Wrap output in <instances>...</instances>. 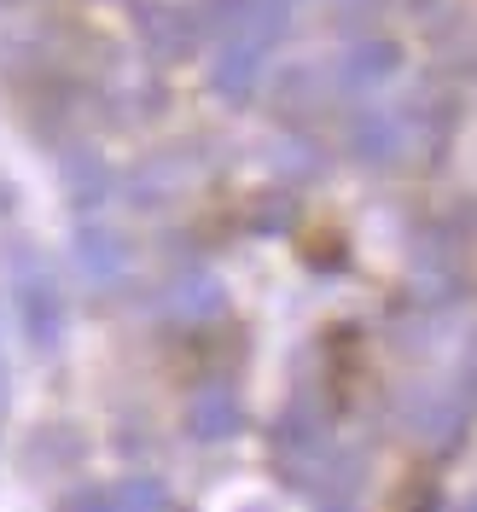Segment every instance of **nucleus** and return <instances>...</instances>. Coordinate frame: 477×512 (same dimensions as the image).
<instances>
[{"label":"nucleus","mask_w":477,"mask_h":512,"mask_svg":"<svg viewBox=\"0 0 477 512\" xmlns=\"http://www.w3.org/2000/svg\"><path fill=\"white\" fill-rule=\"evenodd\" d=\"M117 512H169V489L158 478H123L111 489Z\"/></svg>","instance_id":"obj_4"},{"label":"nucleus","mask_w":477,"mask_h":512,"mask_svg":"<svg viewBox=\"0 0 477 512\" xmlns=\"http://www.w3.org/2000/svg\"><path fill=\"white\" fill-rule=\"evenodd\" d=\"M134 24H140L146 47H152L158 59H187L192 53V18L181 6H140Z\"/></svg>","instance_id":"obj_2"},{"label":"nucleus","mask_w":477,"mask_h":512,"mask_svg":"<svg viewBox=\"0 0 477 512\" xmlns=\"http://www.w3.org/2000/svg\"><path fill=\"white\" fill-rule=\"evenodd\" d=\"M18 320H24V332H30L35 350H53V344H59L64 297L47 274H24V280H18Z\"/></svg>","instance_id":"obj_1"},{"label":"nucleus","mask_w":477,"mask_h":512,"mask_svg":"<svg viewBox=\"0 0 477 512\" xmlns=\"http://www.w3.org/2000/svg\"><path fill=\"white\" fill-rule=\"evenodd\" d=\"M187 425H192V437H233V431H239V402H233L227 390H204V396L192 402Z\"/></svg>","instance_id":"obj_3"},{"label":"nucleus","mask_w":477,"mask_h":512,"mask_svg":"<svg viewBox=\"0 0 477 512\" xmlns=\"http://www.w3.org/2000/svg\"><path fill=\"white\" fill-rule=\"evenodd\" d=\"M82 262H88L94 274H111V268L123 262V245H117L111 233H82Z\"/></svg>","instance_id":"obj_6"},{"label":"nucleus","mask_w":477,"mask_h":512,"mask_svg":"<svg viewBox=\"0 0 477 512\" xmlns=\"http://www.w3.org/2000/svg\"><path fill=\"white\" fill-rule=\"evenodd\" d=\"M466 384L477 390V338H472V350H466Z\"/></svg>","instance_id":"obj_8"},{"label":"nucleus","mask_w":477,"mask_h":512,"mask_svg":"<svg viewBox=\"0 0 477 512\" xmlns=\"http://www.w3.org/2000/svg\"><path fill=\"white\" fill-rule=\"evenodd\" d=\"M0 408H6V373H0Z\"/></svg>","instance_id":"obj_9"},{"label":"nucleus","mask_w":477,"mask_h":512,"mask_svg":"<svg viewBox=\"0 0 477 512\" xmlns=\"http://www.w3.org/2000/svg\"><path fill=\"white\" fill-rule=\"evenodd\" d=\"M59 512H117L111 489H76L70 501H59Z\"/></svg>","instance_id":"obj_7"},{"label":"nucleus","mask_w":477,"mask_h":512,"mask_svg":"<svg viewBox=\"0 0 477 512\" xmlns=\"http://www.w3.org/2000/svg\"><path fill=\"white\" fill-rule=\"evenodd\" d=\"M256 64H262V53H251V47H233L222 64H216V88L222 94H245L256 82Z\"/></svg>","instance_id":"obj_5"}]
</instances>
